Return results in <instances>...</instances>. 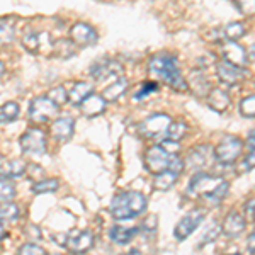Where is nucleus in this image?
<instances>
[{
  "label": "nucleus",
  "instance_id": "obj_1",
  "mask_svg": "<svg viewBox=\"0 0 255 255\" xmlns=\"http://www.w3.org/2000/svg\"><path fill=\"white\" fill-rule=\"evenodd\" d=\"M148 70H150L151 75H155L160 79L163 84H167L168 87L175 90H187V82L180 73L179 61L174 55H168V53H158V55L151 56L148 61Z\"/></svg>",
  "mask_w": 255,
  "mask_h": 255
},
{
  "label": "nucleus",
  "instance_id": "obj_2",
  "mask_svg": "<svg viewBox=\"0 0 255 255\" xmlns=\"http://www.w3.org/2000/svg\"><path fill=\"white\" fill-rule=\"evenodd\" d=\"M146 209V197L136 191H125L111 201V215L116 220H131Z\"/></svg>",
  "mask_w": 255,
  "mask_h": 255
},
{
  "label": "nucleus",
  "instance_id": "obj_3",
  "mask_svg": "<svg viewBox=\"0 0 255 255\" xmlns=\"http://www.w3.org/2000/svg\"><path fill=\"white\" fill-rule=\"evenodd\" d=\"M146 168L153 174H162V172L168 170V168H175V170L182 172L186 168V162L179 158V155H174L167 150L163 145H153L148 148L145 155Z\"/></svg>",
  "mask_w": 255,
  "mask_h": 255
},
{
  "label": "nucleus",
  "instance_id": "obj_4",
  "mask_svg": "<svg viewBox=\"0 0 255 255\" xmlns=\"http://www.w3.org/2000/svg\"><path fill=\"white\" fill-rule=\"evenodd\" d=\"M172 123L174 121L168 114H153L139 125V133L146 139H162L163 141V139H167Z\"/></svg>",
  "mask_w": 255,
  "mask_h": 255
},
{
  "label": "nucleus",
  "instance_id": "obj_5",
  "mask_svg": "<svg viewBox=\"0 0 255 255\" xmlns=\"http://www.w3.org/2000/svg\"><path fill=\"white\" fill-rule=\"evenodd\" d=\"M223 184H225V180L221 179V177L209 175L206 172H197L191 179V182H189L187 192L191 196H196V197H199V199H203V197H206L209 194H213L215 191H218Z\"/></svg>",
  "mask_w": 255,
  "mask_h": 255
},
{
  "label": "nucleus",
  "instance_id": "obj_6",
  "mask_svg": "<svg viewBox=\"0 0 255 255\" xmlns=\"http://www.w3.org/2000/svg\"><path fill=\"white\" fill-rule=\"evenodd\" d=\"M242 150H244L242 139L233 136V134H228V136L221 138V141L216 145L215 158L221 165H232V163H235L238 157L242 155Z\"/></svg>",
  "mask_w": 255,
  "mask_h": 255
},
{
  "label": "nucleus",
  "instance_id": "obj_7",
  "mask_svg": "<svg viewBox=\"0 0 255 255\" xmlns=\"http://www.w3.org/2000/svg\"><path fill=\"white\" fill-rule=\"evenodd\" d=\"M58 114V106L49 97H36L29 106V118L34 123H48Z\"/></svg>",
  "mask_w": 255,
  "mask_h": 255
},
{
  "label": "nucleus",
  "instance_id": "obj_8",
  "mask_svg": "<svg viewBox=\"0 0 255 255\" xmlns=\"http://www.w3.org/2000/svg\"><path fill=\"white\" fill-rule=\"evenodd\" d=\"M215 148L211 145H199L196 148H192L191 153L187 155L186 160V167L192 168L197 172H204V168L211 165L215 162Z\"/></svg>",
  "mask_w": 255,
  "mask_h": 255
},
{
  "label": "nucleus",
  "instance_id": "obj_9",
  "mask_svg": "<svg viewBox=\"0 0 255 255\" xmlns=\"http://www.w3.org/2000/svg\"><path fill=\"white\" fill-rule=\"evenodd\" d=\"M20 146L29 155H44L46 153V138L38 128H29L20 136Z\"/></svg>",
  "mask_w": 255,
  "mask_h": 255
},
{
  "label": "nucleus",
  "instance_id": "obj_10",
  "mask_svg": "<svg viewBox=\"0 0 255 255\" xmlns=\"http://www.w3.org/2000/svg\"><path fill=\"white\" fill-rule=\"evenodd\" d=\"M65 244H67V249L72 254H85L94 247V233L89 232V230H82V232L73 230L65 238Z\"/></svg>",
  "mask_w": 255,
  "mask_h": 255
},
{
  "label": "nucleus",
  "instance_id": "obj_11",
  "mask_svg": "<svg viewBox=\"0 0 255 255\" xmlns=\"http://www.w3.org/2000/svg\"><path fill=\"white\" fill-rule=\"evenodd\" d=\"M123 67L114 60H99L90 67V75L99 82H108V80H118L121 79Z\"/></svg>",
  "mask_w": 255,
  "mask_h": 255
},
{
  "label": "nucleus",
  "instance_id": "obj_12",
  "mask_svg": "<svg viewBox=\"0 0 255 255\" xmlns=\"http://www.w3.org/2000/svg\"><path fill=\"white\" fill-rule=\"evenodd\" d=\"M204 218V211H199V209H194V211H189L186 216H182L177 223L175 230H174V237L177 240H186L187 237H191L194 233V230L201 225Z\"/></svg>",
  "mask_w": 255,
  "mask_h": 255
},
{
  "label": "nucleus",
  "instance_id": "obj_13",
  "mask_svg": "<svg viewBox=\"0 0 255 255\" xmlns=\"http://www.w3.org/2000/svg\"><path fill=\"white\" fill-rule=\"evenodd\" d=\"M70 38L75 46H92L97 43V32L87 22H77L70 29Z\"/></svg>",
  "mask_w": 255,
  "mask_h": 255
},
{
  "label": "nucleus",
  "instance_id": "obj_14",
  "mask_svg": "<svg viewBox=\"0 0 255 255\" xmlns=\"http://www.w3.org/2000/svg\"><path fill=\"white\" fill-rule=\"evenodd\" d=\"M221 55H223V61L240 68H244L247 61H249V55H247L245 48L235 43V41H226V43L221 44Z\"/></svg>",
  "mask_w": 255,
  "mask_h": 255
},
{
  "label": "nucleus",
  "instance_id": "obj_15",
  "mask_svg": "<svg viewBox=\"0 0 255 255\" xmlns=\"http://www.w3.org/2000/svg\"><path fill=\"white\" fill-rule=\"evenodd\" d=\"M216 75L220 82H223L225 85H238L242 84L245 79V72L240 67H235L232 63H226V61H218L216 63Z\"/></svg>",
  "mask_w": 255,
  "mask_h": 255
},
{
  "label": "nucleus",
  "instance_id": "obj_16",
  "mask_svg": "<svg viewBox=\"0 0 255 255\" xmlns=\"http://www.w3.org/2000/svg\"><path fill=\"white\" fill-rule=\"evenodd\" d=\"M245 226H247L245 216L238 211H232L226 215L223 221V235L228 238H237L245 232Z\"/></svg>",
  "mask_w": 255,
  "mask_h": 255
},
{
  "label": "nucleus",
  "instance_id": "obj_17",
  "mask_svg": "<svg viewBox=\"0 0 255 255\" xmlns=\"http://www.w3.org/2000/svg\"><path fill=\"white\" fill-rule=\"evenodd\" d=\"M187 89H191L192 94L197 97H208V94L211 92V87H209V80L203 70H192L189 73Z\"/></svg>",
  "mask_w": 255,
  "mask_h": 255
},
{
  "label": "nucleus",
  "instance_id": "obj_18",
  "mask_svg": "<svg viewBox=\"0 0 255 255\" xmlns=\"http://www.w3.org/2000/svg\"><path fill=\"white\" fill-rule=\"evenodd\" d=\"M73 129H75V123L72 118H58L51 125V136L60 141H68L73 136Z\"/></svg>",
  "mask_w": 255,
  "mask_h": 255
},
{
  "label": "nucleus",
  "instance_id": "obj_19",
  "mask_svg": "<svg viewBox=\"0 0 255 255\" xmlns=\"http://www.w3.org/2000/svg\"><path fill=\"white\" fill-rule=\"evenodd\" d=\"M208 106L216 113H225L230 108V94L223 89H211L206 97Z\"/></svg>",
  "mask_w": 255,
  "mask_h": 255
},
{
  "label": "nucleus",
  "instance_id": "obj_20",
  "mask_svg": "<svg viewBox=\"0 0 255 255\" xmlns=\"http://www.w3.org/2000/svg\"><path fill=\"white\" fill-rule=\"evenodd\" d=\"M80 109H82V113H84L85 116L96 118V116H99V114L104 113V109H106V101L102 99V96H96V94H92V96L87 97L84 102H82V104H80Z\"/></svg>",
  "mask_w": 255,
  "mask_h": 255
},
{
  "label": "nucleus",
  "instance_id": "obj_21",
  "mask_svg": "<svg viewBox=\"0 0 255 255\" xmlns=\"http://www.w3.org/2000/svg\"><path fill=\"white\" fill-rule=\"evenodd\" d=\"M126 90H128V80L125 77H121V79L114 80L113 84H109L108 87L102 90V99L106 102H114L121 96H125Z\"/></svg>",
  "mask_w": 255,
  "mask_h": 255
},
{
  "label": "nucleus",
  "instance_id": "obj_22",
  "mask_svg": "<svg viewBox=\"0 0 255 255\" xmlns=\"http://www.w3.org/2000/svg\"><path fill=\"white\" fill-rule=\"evenodd\" d=\"M218 41H237L245 36V26L242 22H230L228 26H225L223 29H220L216 32Z\"/></svg>",
  "mask_w": 255,
  "mask_h": 255
},
{
  "label": "nucleus",
  "instance_id": "obj_23",
  "mask_svg": "<svg viewBox=\"0 0 255 255\" xmlns=\"http://www.w3.org/2000/svg\"><path fill=\"white\" fill-rule=\"evenodd\" d=\"M179 175H180L179 170H175V168H168V170L162 172V174H158L157 177H155L153 187L157 189V191H168V189L174 187V184L177 182Z\"/></svg>",
  "mask_w": 255,
  "mask_h": 255
},
{
  "label": "nucleus",
  "instance_id": "obj_24",
  "mask_svg": "<svg viewBox=\"0 0 255 255\" xmlns=\"http://www.w3.org/2000/svg\"><path fill=\"white\" fill-rule=\"evenodd\" d=\"M92 94H94L92 92V84H89V82H79V84H75V85H73V89L70 90L68 99L75 106H79L87 97L92 96Z\"/></svg>",
  "mask_w": 255,
  "mask_h": 255
},
{
  "label": "nucleus",
  "instance_id": "obj_25",
  "mask_svg": "<svg viewBox=\"0 0 255 255\" xmlns=\"http://www.w3.org/2000/svg\"><path fill=\"white\" fill-rule=\"evenodd\" d=\"M138 233V228H125V226H114V228H111L109 232V237L113 238V242H116V244H129L131 240H133L134 237H136Z\"/></svg>",
  "mask_w": 255,
  "mask_h": 255
},
{
  "label": "nucleus",
  "instance_id": "obj_26",
  "mask_svg": "<svg viewBox=\"0 0 255 255\" xmlns=\"http://www.w3.org/2000/svg\"><path fill=\"white\" fill-rule=\"evenodd\" d=\"M19 116V104L17 102H5L0 108V123H10Z\"/></svg>",
  "mask_w": 255,
  "mask_h": 255
},
{
  "label": "nucleus",
  "instance_id": "obj_27",
  "mask_svg": "<svg viewBox=\"0 0 255 255\" xmlns=\"http://www.w3.org/2000/svg\"><path fill=\"white\" fill-rule=\"evenodd\" d=\"M60 182L56 179H43L32 184V192L34 194H44V192H55L58 189Z\"/></svg>",
  "mask_w": 255,
  "mask_h": 255
},
{
  "label": "nucleus",
  "instance_id": "obj_28",
  "mask_svg": "<svg viewBox=\"0 0 255 255\" xmlns=\"http://www.w3.org/2000/svg\"><path fill=\"white\" fill-rule=\"evenodd\" d=\"M19 216V208L14 203H0V221H12Z\"/></svg>",
  "mask_w": 255,
  "mask_h": 255
},
{
  "label": "nucleus",
  "instance_id": "obj_29",
  "mask_svg": "<svg viewBox=\"0 0 255 255\" xmlns=\"http://www.w3.org/2000/svg\"><path fill=\"white\" fill-rule=\"evenodd\" d=\"M3 167H5V175L7 177H19V175L24 174V170H26V163L19 158L3 163Z\"/></svg>",
  "mask_w": 255,
  "mask_h": 255
},
{
  "label": "nucleus",
  "instance_id": "obj_30",
  "mask_svg": "<svg viewBox=\"0 0 255 255\" xmlns=\"http://www.w3.org/2000/svg\"><path fill=\"white\" fill-rule=\"evenodd\" d=\"M15 196V186L9 179H0V201L7 203V201L14 199Z\"/></svg>",
  "mask_w": 255,
  "mask_h": 255
},
{
  "label": "nucleus",
  "instance_id": "obj_31",
  "mask_svg": "<svg viewBox=\"0 0 255 255\" xmlns=\"http://www.w3.org/2000/svg\"><path fill=\"white\" fill-rule=\"evenodd\" d=\"M187 131V126L184 125V123H172L170 129H168V134H167V139L168 141H179V139H182V136L186 134ZM165 141V139H163Z\"/></svg>",
  "mask_w": 255,
  "mask_h": 255
},
{
  "label": "nucleus",
  "instance_id": "obj_32",
  "mask_svg": "<svg viewBox=\"0 0 255 255\" xmlns=\"http://www.w3.org/2000/svg\"><path fill=\"white\" fill-rule=\"evenodd\" d=\"M240 114L245 118H255V94L245 97L240 102Z\"/></svg>",
  "mask_w": 255,
  "mask_h": 255
},
{
  "label": "nucleus",
  "instance_id": "obj_33",
  "mask_svg": "<svg viewBox=\"0 0 255 255\" xmlns=\"http://www.w3.org/2000/svg\"><path fill=\"white\" fill-rule=\"evenodd\" d=\"M49 99H51V102H55L56 106H61L65 104V102L68 101V92L67 89L63 87V85H58V87L51 89V92H49Z\"/></svg>",
  "mask_w": 255,
  "mask_h": 255
},
{
  "label": "nucleus",
  "instance_id": "obj_34",
  "mask_svg": "<svg viewBox=\"0 0 255 255\" xmlns=\"http://www.w3.org/2000/svg\"><path fill=\"white\" fill-rule=\"evenodd\" d=\"M14 27L7 22H0V44H9L14 41Z\"/></svg>",
  "mask_w": 255,
  "mask_h": 255
},
{
  "label": "nucleus",
  "instance_id": "obj_35",
  "mask_svg": "<svg viewBox=\"0 0 255 255\" xmlns=\"http://www.w3.org/2000/svg\"><path fill=\"white\" fill-rule=\"evenodd\" d=\"M155 90H158V85L155 84V82H143L141 87H139V90L136 92V96H134V99H136V101H141V99L148 97L150 94H153Z\"/></svg>",
  "mask_w": 255,
  "mask_h": 255
},
{
  "label": "nucleus",
  "instance_id": "obj_36",
  "mask_svg": "<svg viewBox=\"0 0 255 255\" xmlns=\"http://www.w3.org/2000/svg\"><path fill=\"white\" fill-rule=\"evenodd\" d=\"M254 167H255V146H250L244 162H242V165H240V172H249V170H252Z\"/></svg>",
  "mask_w": 255,
  "mask_h": 255
},
{
  "label": "nucleus",
  "instance_id": "obj_37",
  "mask_svg": "<svg viewBox=\"0 0 255 255\" xmlns=\"http://www.w3.org/2000/svg\"><path fill=\"white\" fill-rule=\"evenodd\" d=\"M19 255H48V254L43 247H38L34 244H26V245L20 247Z\"/></svg>",
  "mask_w": 255,
  "mask_h": 255
},
{
  "label": "nucleus",
  "instance_id": "obj_38",
  "mask_svg": "<svg viewBox=\"0 0 255 255\" xmlns=\"http://www.w3.org/2000/svg\"><path fill=\"white\" fill-rule=\"evenodd\" d=\"M244 216L249 223L255 221V197H250V199L244 204Z\"/></svg>",
  "mask_w": 255,
  "mask_h": 255
},
{
  "label": "nucleus",
  "instance_id": "obj_39",
  "mask_svg": "<svg viewBox=\"0 0 255 255\" xmlns=\"http://www.w3.org/2000/svg\"><path fill=\"white\" fill-rule=\"evenodd\" d=\"M24 46L31 51H36L38 49V34H29L24 38Z\"/></svg>",
  "mask_w": 255,
  "mask_h": 255
},
{
  "label": "nucleus",
  "instance_id": "obj_40",
  "mask_svg": "<svg viewBox=\"0 0 255 255\" xmlns=\"http://www.w3.org/2000/svg\"><path fill=\"white\" fill-rule=\"evenodd\" d=\"M240 10L247 15L255 14V2H242L240 3Z\"/></svg>",
  "mask_w": 255,
  "mask_h": 255
},
{
  "label": "nucleus",
  "instance_id": "obj_41",
  "mask_svg": "<svg viewBox=\"0 0 255 255\" xmlns=\"http://www.w3.org/2000/svg\"><path fill=\"white\" fill-rule=\"evenodd\" d=\"M247 250L252 255H255V232L250 233L249 238H247Z\"/></svg>",
  "mask_w": 255,
  "mask_h": 255
},
{
  "label": "nucleus",
  "instance_id": "obj_42",
  "mask_svg": "<svg viewBox=\"0 0 255 255\" xmlns=\"http://www.w3.org/2000/svg\"><path fill=\"white\" fill-rule=\"evenodd\" d=\"M247 55H249L250 58H252V60L255 61V44H252V46L249 48V53H247Z\"/></svg>",
  "mask_w": 255,
  "mask_h": 255
},
{
  "label": "nucleus",
  "instance_id": "obj_43",
  "mask_svg": "<svg viewBox=\"0 0 255 255\" xmlns=\"http://www.w3.org/2000/svg\"><path fill=\"white\" fill-rule=\"evenodd\" d=\"M3 235H5V233H3V228H2V225H0V240L3 238Z\"/></svg>",
  "mask_w": 255,
  "mask_h": 255
},
{
  "label": "nucleus",
  "instance_id": "obj_44",
  "mask_svg": "<svg viewBox=\"0 0 255 255\" xmlns=\"http://www.w3.org/2000/svg\"><path fill=\"white\" fill-rule=\"evenodd\" d=\"M230 255H242V254H230Z\"/></svg>",
  "mask_w": 255,
  "mask_h": 255
}]
</instances>
